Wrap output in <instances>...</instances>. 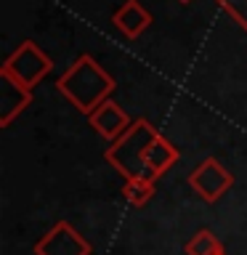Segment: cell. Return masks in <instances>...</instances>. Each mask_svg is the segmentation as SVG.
<instances>
[{"mask_svg": "<svg viewBox=\"0 0 247 255\" xmlns=\"http://www.w3.org/2000/svg\"><path fill=\"white\" fill-rule=\"evenodd\" d=\"M104 157L123 178L157 181L181 159V151L149 120L138 117L117 141H112Z\"/></svg>", "mask_w": 247, "mask_h": 255, "instance_id": "6da1fadb", "label": "cell"}, {"mask_svg": "<svg viewBox=\"0 0 247 255\" xmlns=\"http://www.w3.org/2000/svg\"><path fill=\"white\" fill-rule=\"evenodd\" d=\"M88 123H91V128L101 135V138H107V141H117L120 135H123V133L127 130V128L133 125V120L127 117V112H125L123 107H120L117 101L107 99L99 109L93 112V115H88Z\"/></svg>", "mask_w": 247, "mask_h": 255, "instance_id": "8992f818", "label": "cell"}, {"mask_svg": "<svg viewBox=\"0 0 247 255\" xmlns=\"http://www.w3.org/2000/svg\"><path fill=\"white\" fill-rule=\"evenodd\" d=\"M189 186L197 191L205 202H218V199L226 194V191L234 186V173L226 170L215 157H205L194 170L189 173Z\"/></svg>", "mask_w": 247, "mask_h": 255, "instance_id": "277c9868", "label": "cell"}, {"mask_svg": "<svg viewBox=\"0 0 247 255\" xmlns=\"http://www.w3.org/2000/svg\"><path fill=\"white\" fill-rule=\"evenodd\" d=\"M35 255H93V245L69 221H56L35 242Z\"/></svg>", "mask_w": 247, "mask_h": 255, "instance_id": "5b68a950", "label": "cell"}, {"mask_svg": "<svg viewBox=\"0 0 247 255\" xmlns=\"http://www.w3.org/2000/svg\"><path fill=\"white\" fill-rule=\"evenodd\" d=\"M29 104H32V91H24L13 80L0 75V125L8 128L16 120V115H21Z\"/></svg>", "mask_w": 247, "mask_h": 255, "instance_id": "ba28073f", "label": "cell"}, {"mask_svg": "<svg viewBox=\"0 0 247 255\" xmlns=\"http://www.w3.org/2000/svg\"><path fill=\"white\" fill-rule=\"evenodd\" d=\"M178 3H183V5H186V3H191V0H178Z\"/></svg>", "mask_w": 247, "mask_h": 255, "instance_id": "8fae6325", "label": "cell"}, {"mask_svg": "<svg viewBox=\"0 0 247 255\" xmlns=\"http://www.w3.org/2000/svg\"><path fill=\"white\" fill-rule=\"evenodd\" d=\"M218 255H226V250H223V253H218Z\"/></svg>", "mask_w": 247, "mask_h": 255, "instance_id": "7c38bea8", "label": "cell"}, {"mask_svg": "<svg viewBox=\"0 0 247 255\" xmlns=\"http://www.w3.org/2000/svg\"><path fill=\"white\" fill-rule=\"evenodd\" d=\"M183 253L186 255H218V253H223V242L210 229H199L197 234L183 245Z\"/></svg>", "mask_w": 247, "mask_h": 255, "instance_id": "30bf717a", "label": "cell"}, {"mask_svg": "<svg viewBox=\"0 0 247 255\" xmlns=\"http://www.w3.org/2000/svg\"><path fill=\"white\" fill-rule=\"evenodd\" d=\"M157 194V181H146V178H125L123 183V197L127 199V205L133 207H143L149 205Z\"/></svg>", "mask_w": 247, "mask_h": 255, "instance_id": "9c48e42d", "label": "cell"}, {"mask_svg": "<svg viewBox=\"0 0 247 255\" xmlns=\"http://www.w3.org/2000/svg\"><path fill=\"white\" fill-rule=\"evenodd\" d=\"M117 80L93 59L91 53H83L64 75L56 80V91L67 99L72 107L83 115H93L104 101L115 93Z\"/></svg>", "mask_w": 247, "mask_h": 255, "instance_id": "7a4b0ae2", "label": "cell"}, {"mask_svg": "<svg viewBox=\"0 0 247 255\" xmlns=\"http://www.w3.org/2000/svg\"><path fill=\"white\" fill-rule=\"evenodd\" d=\"M151 21H154L151 13L138 3V0H125V3L112 13V24H115L117 32H123L127 40H138L143 32L149 29Z\"/></svg>", "mask_w": 247, "mask_h": 255, "instance_id": "52a82bcc", "label": "cell"}, {"mask_svg": "<svg viewBox=\"0 0 247 255\" xmlns=\"http://www.w3.org/2000/svg\"><path fill=\"white\" fill-rule=\"evenodd\" d=\"M51 72H53V59L45 51H40L35 40H24L0 67V75L13 80L24 91H35L43 83V77H48Z\"/></svg>", "mask_w": 247, "mask_h": 255, "instance_id": "3957f363", "label": "cell"}]
</instances>
